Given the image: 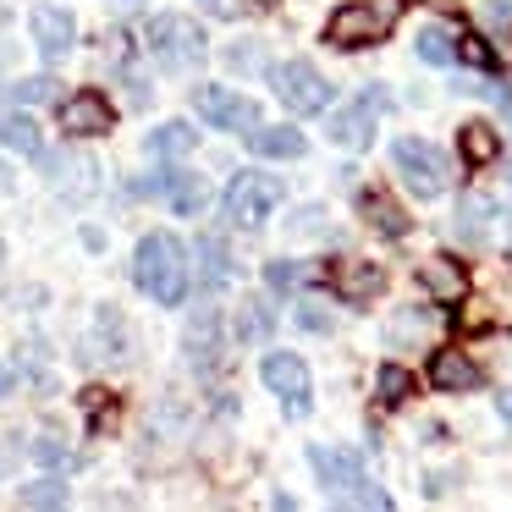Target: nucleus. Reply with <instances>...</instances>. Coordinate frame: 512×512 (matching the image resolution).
<instances>
[{
	"label": "nucleus",
	"mask_w": 512,
	"mask_h": 512,
	"mask_svg": "<svg viewBox=\"0 0 512 512\" xmlns=\"http://www.w3.org/2000/svg\"><path fill=\"white\" fill-rule=\"evenodd\" d=\"M133 281L138 292L160 303V309H177L188 298V248L177 243L171 232H149L133 254Z\"/></svg>",
	"instance_id": "nucleus-1"
},
{
	"label": "nucleus",
	"mask_w": 512,
	"mask_h": 512,
	"mask_svg": "<svg viewBox=\"0 0 512 512\" xmlns=\"http://www.w3.org/2000/svg\"><path fill=\"white\" fill-rule=\"evenodd\" d=\"M144 45H149V56H155L160 67L188 72V67L204 61V28L193 23V17H182V12H160V17H149Z\"/></svg>",
	"instance_id": "nucleus-2"
},
{
	"label": "nucleus",
	"mask_w": 512,
	"mask_h": 512,
	"mask_svg": "<svg viewBox=\"0 0 512 512\" xmlns=\"http://www.w3.org/2000/svg\"><path fill=\"white\" fill-rule=\"evenodd\" d=\"M287 199V182L270 177V171H237L232 188H226V221L254 232V226L270 221V210Z\"/></svg>",
	"instance_id": "nucleus-3"
},
{
	"label": "nucleus",
	"mask_w": 512,
	"mask_h": 512,
	"mask_svg": "<svg viewBox=\"0 0 512 512\" xmlns=\"http://www.w3.org/2000/svg\"><path fill=\"white\" fill-rule=\"evenodd\" d=\"M391 160H397L402 182H408L419 199H441L446 182H452V166H446L441 144H430V138H397V144H391Z\"/></svg>",
	"instance_id": "nucleus-4"
},
{
	"label": "nucleus",
	"mask_w": 512,
	"mask_h": 512,
	"mask_svg": "<svg viewBox=\"0 0 512 512\" xmlns=\"http://www.w3.org/2000/svg\"><path fill=\"white\" fill-rule=\"evenodd\" d=\"M270 89H276V100L287 105L292 116L331 111V83H325L309 61H276V67H270Z\"/></svg>",
	"instance_id": "nucleus-5"
},
{
	"label": "nucleus",
	"mask_w": 512,
	"mask_h": 512,
	"mask_svg": "<svg viewBox=\"0 0 512 512\" xmlns=\"http://www.w3.org/2000/svg\"><path fill=\"white\" fill-rule=\"evenodd\" d=\"M193 111L204 116L210 127H221V133H259V105L248 100V94L237 89H215V83H204L199 94H193Z\"/></svg>",
	"instance_id": "nucleus-6"
},
{
	"label": "nucleus",
	"mask_w": 512,
	"mask_h": 512,
	"mask_svg": "<svg viewBox=\"0 0 512 512\" xmlns=\"http://www.w3.org/2000/svg\"><path fill=\"white\" fill-rule=\"evenodd\" d=\"M259 380H265V386L276 391L281 402H287V413H292V419H303V413L314 408L309 364H303L298 353H265V364H259Z\"/></svg>",
	"instance_id": "nucleus-7"
},
{
	"label": "nucleus",
	"mask_w": 512,
	"mask_h": 512,
	"mask_svg": "<svg viewBox=\"0 0 512 512\" xmlns=\"http://www.w3.org/2000/svg\"><path fill=\"white\" fill-rule=\"evenodd\" d=\"M386 34L391 28L369 12V0H353V6H342V12L325 23V45L331 50H369V45H380Z\"/></svg>",
	"instance_id": "nucleus-8"
},
{
	"label": "nucleus",
	"mask_w": 512,
	"mask_h": 512,
	"mask_svg": "<svg viewBox=\"0 0 512 512\" xmlns=\"http://www.w3.org/2000/svg\"><path fill=\"white\" fill-rule=\"evenodd\" d=\"M28 28H34V45L45 61H61L78 45V17H72L67 6H34V12H28Z\"/></svg>",
	"instance_id": "nucleus-9"
},
{
	"label": "nucleus",
	"mask_w": 512,
	"mask_h": 512,
	"mask_svg": "<svg viewBox=\"0 0 512 512\" xmlns=\"http://www.w3.org/2000/svg\"><path fill=\"white\" fill-rule=\"evenodd\" d=\"M111 122H116L111 100L94 89H78L72 100H61V133H72V138H100V133H111Z\"/></svg>",
	"instance_id": "nucleus-10"
},
{
	"label": "nucleus",
	"mask_w": 512,
	"mask_h": 512,
	"mask_svg": "<svg viewBox=\"0 0 512 512\" xmlns=\"http://www.w3.org/2000/svg\"><path fill=\"white\" fill-rule=\"evenodd\" d=\"M309 463H314V474H320L325 490H347V496H353V490L364 485V457L347 452V446H309Z\"/></svg>",
	"instance_id": "nucleus-11"
},
{
	"label": "nucleus",
	"mask_w": 512,
	"mask_h": 512,
	"mask_svg": "<svg viewBox=\"0 0 512 512\" xmlns=\"http://www.w3.org/2000/svg\"><path fill=\"white\" fill-rule=\"evenodd\" d=\"M419 287L430 292L435 303H463L468 298V270L457 265V259L435 254V259H424V265H419Z\"/></svg>",
	"instance_id": "nucleus-12"
},
{
	"label": "nucleus",
	"mask_w": 512,
	"mask_h": 512,
	"mask_svg": "<svg viewBox=\"0 0 512 512\" xmlns=\"http://www.w3.org/2000/svg\"><path fill=\"white\" fill-rule=\"evenodd\" d=\"M369 133H375V111H369L364 100H358V105H336V116H331V144H342L347 155H364V149H369Z\"/></svg>",
	"instance_id": "nucleus-13"
},
{
	"label": "nucleus",
	"mask_w": 512,
	"mask_h": 512,
	"mask_svg": "<svg viewBox=\"0 0 512 512\" xmlns=\"http://www.w3.org/2000/svg\"><path fill=\"white\" fill-rule=\"evenodd\" d=\"M155 193H166V204L177 215H204V204H210V188H204L199 171H166L155 182Z\"/></svg>",
	"instance_id": "nucleus-14"
},
{
	"label": "nucleus",
	"mask_w": 512,
	"mask_h": 512,
	"mask_svg": "<svg viewBox=\"0 0 512 512\" xmlns=\"http://www.w3.org/2000/svg\"><path fill=\"white\" fill-rule=\"evenodd\" d=\"M182 347H188V358L199 369H210L215 358H221V314L215 309H199L188 320V331H182Z\"/></svg>",
	"instance_id": "nucleus-15"
},
{
	"label": "nucleus",
	"mask_w": 512,
	"mask_h": 512,
	"mask_svg": "<svg viewBox=\"0 0 512 512\" xmlns=\"http://www.w3.org/2000/svg\"><path fill=\"white\" fill-rule=\"evenodd\" d=\"M193 259H199V281H204L210 292L232 281V254H226V237H221V232H199Z\"/></svg>",
	"instance_id": "nucleus-16"
},
{
	"label": "nucleus",
	"mask_w": 512,
	"mask_h": 512,
	"mask_svg": "<svg viewBox=\"0 0 512 512\" xmlns=\"http://www.w3.org/2000/svg\"><path fill=\"white\" fill-rule=\"evenodd\" d=\"M430 380L441 391H474L479 386V364L468 353H452V347H446V353L430 358Z\"/></svg>",
	"instance_id": "nucleus-17"
},
{
	"label": "nucleus",
	"mask_w": 512,
	"mask_h": 512,
	"mask_svg": "<svg viewBox=\"0 0 512 512\" xmlns=\"http://www.w3.org/2000/svg\"><path fill=\"white\" fill-rule=\"evenodd\" d=\"M248 149H254V155H265V160H298L303 149V133L292 122H281V127H259L254 138H248Z\"/></svg>",
	"instance_id": "nucleus-18"
},
{
	"label": "nucleus",
	"mask_w": 512,
	"mask_h": 512,
	"mask_svg": "<svg viewBox=\"0 0 512 512\" xmlns=\"http://www.w3.org/2000/svg\"><path fill=\"white\" fill-rule=\"evenodd\" d=\"M193 144H199V133H193L188 122H160L155 133H149V155H160V160L193 155Z\"/></svg>",
	"instance_id": "nucleus-19"
},
{
	"label": "nucleus",
	"mask_w": 512,
	"mask_h": 512,
	"mask_svg": "<svg viewBox=\"0 0 512 512\" xmlns=\"http://www.w3.org/2000/svg\"><path fill=\"white\" fill-rule=\"evenodd\" d=\"M413 50H419V61H430V67H452L457 61V34L441 23H424L419 39H413Z\"/></svg>",
	"instance_id": "nucleus-20"
},
{
	"label": "nucleus",
	"mask_w": 512,
	"mask_h": 512,
	"mask_svg": "<svg viewBox=\"0 0 512 512\" xmlns=\"http://www.w3.org/2000/svg\"><path fill=\"white\" fill-rule=\"evenodd\" d=\"M490 215H496V204H490L485 193H468V199L457 204V237H468V243H485Z\"/></svg>",
	"instance_id": "nucleus-21"
},
{
	"label": "nucleus",
	"mask_w": 512,
	"mask_h": 512,
	"mask_svg": "<svg viewBox=\"0 0 512 512\" xmlns=\"http://www.w3.org/2000/svg\"><path fill=\"white\" fill-rule=\"evenodd\" d=\"M457 144H463V160H468V166H490V160L501 155V138H496V127H490V122H468Z\"/></svg>",
	"instance_id": "nucleus-22"
},
{
	"label": "nucleus",
	"mask_w": 512,
	"mask_h": 512,
	"mask_svg": "<svg viewBox=\"0 0 512 512\" xmlns=\"http://www.w3.org/2000/svg\"><path fill=\"white\" fill-rule=\"evenodd\" d=\"M270 331H276V309L265 298H248L237 309V342H265Z\"/></svg>",
	"instance_id": "nucleus-23"
},
{
	"label": "nucleus",
	"mask_w": 512,
	"mask_h": 512,
	"mask_svg": "<svg viewBox=\"0 0 512 512\" xmlns=\"http://www.w3.org/2000/svg\"><path fill=\"white\" fill-rule=\"evenodd\" d=\"M0 144L6 149H17V155H39L45 149V138H39V127H34V116H0Z\"/></svg>",
	"instance_id": "nucleus-24"
},
{
	"label": "nucleus",
	"mask_w": 512,
	"mask_h": 512,
	"mask_svg": "<svg viewBox=\"0 0 512 512\" xmlns=\"http://www.w3.org/2000/svg\"><path fill=\"white\" fill-rule=\"evenodd\" d=\"M17 512H67V485L61 479H34L17 496Z\"/></svg>",
	"instance_id": "nucleus-25"
},
{
	"label": "nucleus",
	"mask_w": 512,
	"mask_h": 512,
	"mask_svg": "<svg viewBox=\"0 0 512 512\" xmlns=\"http://www.w3.org/2000/svg\"><path fill=\"white\" fill-rule=\"evenodd\" d=\"M336 292H342V298H353V303L375 298V292H380V265H347L342 276H336Z\"/></svg>",
	"instance_id": "nucleus-26"
},
{
	"label": "nucleus",
	"mask_w": 512,
	"mask_h": 512,
	"mask_svg": "<svg viewBox=\"0 0 512 512\" xmlns=\"http://www.w3.org/2000/svg\"><path fill=\"white\" fill-rule=\"evenodd\" d=\"M364 215H369V221H375L386 237H402V232H408V215H402L397 204L386 199V193H364Z\"/></svg>",
	"instance_id": "nucleus-27"
},
{
	"label": "nucleus",
	"mask_w": 512,
	"mask_h": 512,
	"mask_svg": "<svg viewBox=\"0 0 512 512\" xmlns=\"http://www.w3.org/2000/svg\"><path fill=\"white\" fill-rule=\"evenodd\" d=\"M303 281H309V265H298V259H270L265 265V287L270 292H298Z\"/></svg>",
	"instance_id": "nucleus-28"
},
{
	"label": "nucleus",
	"mask_w": 512,
	"mask_h": 512,
	"mask_svg": "<svg viewBox=\"0 0 512 512\" xmlns=\"http://www.w3.org/2000/svg\"><path fill=\"white\" fill-rule=\"evenodd\" d=\"M45 100H56V78H50V72L12 83V105H45Z\"/></svg>",
	"instance_id": "nucleus-29"
},
{
	"label": "nucleus",
	"mask_w": 512,
	"mask_h": 512,
	"mask_svg": "<svg viewBox=\"0 0 512 512\" xmlns=\"http://www.w3.org/2000/svg\"><path fill=\"white\" fill-rule=\"evenodd\" d=\"M375 391H380V402H402L413 391V375L402 364H380V380H375Z\"/></svg>",
	"instance_id": "nucleus-30"
},
{
	"label": "nucleus",
	"mask_w": 512,
	"mask_h": 512,
	"mask_svg": "<svg viewBox=\"0 0 512 512\" xmlns=\"http://www.w3.org/2000/svg\"><path fill=\"white\" fill-rule=\"evenodd\" d=\"M292 320H298L303 331H314V336H320V331H331V325H336V314H331V303H320V298H303L298 309H292Z\"/></svg>",
	"instance_id": "nucleus-31"
},
{
	"label": "nucleus",
	"mask_w": 512,
	"mask_h": 512,
	"mask_svg": "<svg viewBox=\"0 0 512 512\" xmlns=\"http://www.w3.org/2000/svg\"><path fill=\"white\" fill-rule=\"evenodd\" d=\"M342 512H397V507H391V496H386V490H380V485H369V479H364V485H358L353 496H347V507H342Z\"/></svg>",
	"instance_id": "nucleus-32"
},
{
	"label": "nucleus",
	"mask_w": 512,
	"mask_h": 512,
	"mask_svg": "<svg viewBox=\"0 0 512 512\" xmlns=\"http://www.w3.org/2000/svg\"><path fill=\"white\" fill-rule=\"evenodd\" d=\"M226 67H232V72H270V67H265V50H259L254 39L226 50Z\"/></svg>",
	"instance_id": "nucleus-33"
},
{
	"label": "nucleus",
	"mask_w": 512,
	"mask_h": 512,
	"mask_svg": "<svg viewBox=\"0 0 512 512\" xmlns=\"http://www.w3.org/2000/svg\"><path fill=\"white\" fill-rule=\"evenodd\" d=\"M457 61H468V67H479V72H490V67H496V56L485 50V39H474V34H463V39H457Z\"/></svg>",
	"instance_id": "nucleus-34"
},
{
	"label": "nucleus",
	"mask_w": 512,
	"mask_h": 512,
	"mask_svg": "<svg viewBox=\"0 0 512 512\" xmlns=\"http://www.w3.org/2000/svg\"><path fill=\"white\" fill-rule=\"evenodd\" d=\"M34 463L39 468H61V463H67V446H61L56 435H39V441H34Z\"/></svg>",
	"instance_id": "nucleus-35"
},
{
	"label": "nucleus",
	"mask_w": 512,
	"mask_h": 512,
	"mask_svg": "<svg viewBox=\"0 0 512 512\" xmlns=\"http://www.w3.org/2000/svg\"><path fill=\"white\" fill-rule=\"evenodd\" d=\"M320 221H325L320 204H303V210L292 215V232H298V237H314V232H320Z\"/></svg>",
	"instance_id": "nucleus-36"
},
{
	"label": "nucleus",
	"mask_w": 512,
	"mask_h": 512,
	"mask_svg": "<svg viewBox=\"0 0 512 512\" xmlns=\"http://www.w3.org/2000/svg\"><path fill=\"white\" fill-rule=\"evenodd\" d=\"M485 23L490 28H512V0H485Z\"/></svg>",
	"instance_id": "nucleus-37"
},
{
	"label": "nucleus",
	"mask_w": 512,
	"mask_h": 512,
	"mask_svg": "<svg viewBox=\"0 0 512 512\" xmlns=\"http://www.w3.org/2000/svg\"><path fill=\"white\" fill-rule=\"evenodd\" d=\"M199 6H204L210 17H221V23H232V17L243 12V0H199Z\"/></svg>",
	"instance_id": "nucleus-38"
},
{
	"label": "nucleus",
	"mask_w": 512,
	"mask_h": 512,
	"mask_svg": "<svg viewBox=\"0 0 512 512\" xmlns=\"http://www.w3.org/2000/svg\"><path fill=\"white\" fill-rule=\"evenodd\" d=\"M369 12H375L386 28H397V17H402V0H369Z\"/></svg>",
	"instance_id": "nucleus-39"
},
{
	"label": "nucleus",
	"mask_w": 512,
	"mask_h": 512,
	"mask_svg": "<svg viewBox=\"0 0 512 512\" xmlns=\"http://www.w3.org/2000/svg\"><path fill=\"white\" fill-rule=\"evenodd\" d=\"M12 386H17V369H12V364H0V397H6Z\"/></svg>",
	"instance_id": "nucleus-40"
},
{
	"label": "nucleus",
	"mask_w": 512,
	"mask_h": 512,
	"mask_svg": "<svg viewBox=\"0 0 512 512\" xmlns=\"http://www.w3.org/2000/svg\"><path fill=\"white\" fill-rule=\"evenodd\" d=\"M496 413H501V419L512 424V391H496Z\"/></svg>",
	"instance_id": "nucleus-41"
},
{
	"label": "nucleus",
	"mask_w": 512,
	"mask_h": 512,
	"mask_svg": "<svg viewBox=\"0 0 512 512\" xmlns=\"http://www.w3.org/2000/svg\"><path fill=\"white\" fill-rule=\"evenodd\" d=\"M270 512H298V501H292V496H287V490H281V496H276V501H270Z\"/></svg>",
	"instance_id": "nucleus-42"
},
{
	"label": "nucleus",
	"mask_w": 512,
	"mask_h": 512,
	"mask_svg": "<svg viewBox=\"0 0 512 512\" xmlns=\"http://www.w3.org/2000/svg\"><path fill=\"white\" fill-rule=\"evenodd\" d=\"M138 6H144V0H111V12H122V17H127V12H138Z\"/></svg>",
	"instance_id": "nucleus-43"
},
{
	"label": "nucleus",
	"mask_w": 512,
	"mask_h": 512,
	"mask_svg": "<svg viewBox=\"0 0 512 512\" xmlns=\"http://www.w3.org/2000/svg\"><path fill=\"white\" fill-rule=\"evenodd\" d=\"M336 512H342V507H336Z\"/></svg>",
	"instance_id": "nucleus-44"
}]
</instances>
